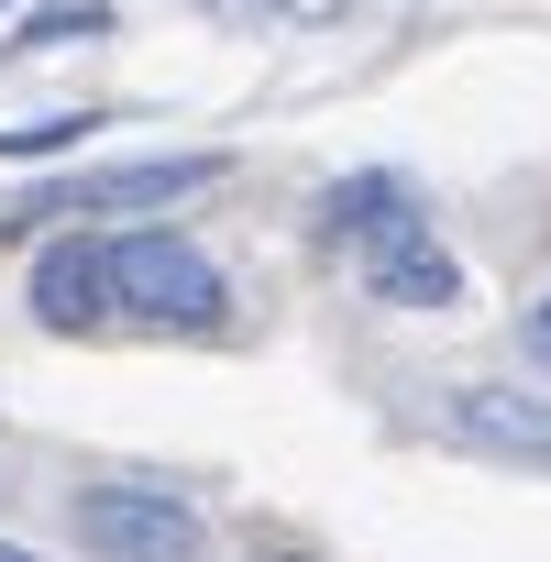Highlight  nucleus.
Returning a JSON list of instances; mask_svg holds the SVG:
<instances>
[{
    "label": "nucleus",
    "instance_id": "1",
    "mask_svg": "<svg viewBox=\"0 0 551 562\" xmlns=\"http://www.w3.org/2000/svg\"><path fill=\"white\" fill-rule=\"evenodd\" d=\"M100 276H111V321H144V331H221L232 288H221V265L188 243V232H122L100 243Z\"/></svg>",
    "mask_w": 551,
    "mask_h": 562
},
{
    "label": "nucleus",
    "instance_id": "2",
    "mask_svg": "<svg viewBox=\"0 0 551 562\" xmlns=\"http://www.w3.org/2000/svg\"><path fill=\"white\" fill-rule=\"evenodd\" d=\"M78 540L100 562H210V518L188 496H166V485H89Z\"/></svg>",
    "mask_w": 551,
    "mask_h": 562
},
{
    "label": "nucleus",
    "instance_id": "3",
    "mask_svg": "<svg viewBox=\"0 0 551 562\" xmlns=\"http://www.w3.org/2000/svg\"><path fill=\"white\" fill-rule=\"evenodd\" d=\"M221 177V155H144V166H89V177H56V188H34L12 221H111V210H177V199H199ZM0 221V232H12Z\"/></svg>",
    "mask_w": 551,
    "mask_h": 562
},
{
    "label": "nucleus",
    "instance_id": "4",
    "mask_svg": "<svg viewBox=\"0 0 551 562\" xmlns=\"http://www.w3.org/2000/svg\"><path fill=\"white\" fill-rule=\"evenodd\" d=\"M364 254V288L386 299V310H452L463 299V265L430 243V221H386L375 243H353Z\"/></svg>",
    "mask_w": 551,
    "mask_h": 562
},
{
    "label": "nucleus",
    "instance_id": "5",
    "mask_svg": "<svg viewBox=\"0 0 551 562\" xmlns=\"http://www.w3.org/2000/svg\"><path fill=\"white\" fill-rule=\"evenodd\" d=\"M441 430L463 452H496V463H540L551 474V397H518V386H463L441 408Z\"/></svg>",
    "mask_w": 551,
    "mask_h": 562
},
{
    "label": "nucleus",
    "instance_id": "6",
    "mask_svg": "<svg viewBox=\"0 0 551 562\" xmlns=\"http://www.w3.org/2000/svg\"><path fill=\"white\" fill-rule=\"evenodd\" d=\"M34 321H45V331H100V321H111L100 243H45V265H34Z\"/></svg>",
    "mask_w": 551,
    "mask_h": 562
},
{
    "label": "nucleus",
    "instance_id": "7",
    "mask_svg": "<svg viewBox=\"0 0 551 562\" xmlns=\"http://www.w3.org/2000/svg\"><path fill=\"white\" fill-rule=\"evenodd\" d=\"M386 221H419V188H408V177H386V166H375V177L321 188V232H331V243H375Z\"/></svg>",
    "mask_w": 551,
    "mask_h": 562
},
{
    "label": "nucleus",
    "instance_id": "8",
    "mask_svg": "<svg viewBox=\"0 0 551 562\" xmlns=\"http://www.w3.org/2000/svg\"><path fill=\"white\" fill-rule=\"evenodd\" d=\"M67 34H111V0H45V12L12 23V45H0V56H45V45H67Z\"/></svg>",
    "mask_w": 551,
    "mask_h": 562
},
{
    "label": "nucleus",
    "instance_id": "9",
    "mask_svg": "<svg viewBox=\"0 0 551 562\" xmlns=\"http://www.w3.org/2000/svg\"><path fill=\"white\" fill-rule=\"evenodd\" d=\"M78 133H100L89 111H56V122H23V133H0V155H67Z\"/></svg>",
    "mask_w": 551,
    "mask_h": 562
},
{
    "label": "nucleus",
    "instance_id": "10",
    "mask_svg": "<svg viewBox=\"0 0 551 562\" xmlns=\"http://www.w3.org/2000/svg\"><path fill=\"white\" fill-rule=\"evenodd\" d=\"M265 12H276V23H342L353 0H265Z\"/></svg>",
    "mask_w": 551,
    "mask_h": 562
},
{
    "label": "nucleus",
    "instance_id": "11",
    "mask_svg": "<svg viewBox=\"0 0 551 562\" xmlns=\"http://www.w3.org/2000/svg\"><path fill=\"white\" fill-rule=\"evenodd\" d=\"M529 353H540V364H551V299H540V310H529Z\"/></svg>",
    "mask_w": 551,
    "mask_h": 562
},
{
    "label": "nucleus",
    "instance_id": "12",
    "mask_svg": "<svg viewBox=\"0 0 551 562\" xmlns=\"http://www.w3.org/2000/svg\"><path fill=\"white\" fill-rule=\"evenodd\" d=\"M0 562H34V551H12V540H0Z\"/></svg>",
    "mask_w": 551,
    "mask_h": 562
}]
</instances>
